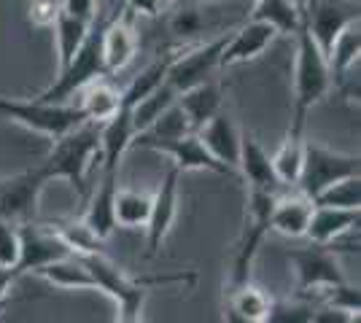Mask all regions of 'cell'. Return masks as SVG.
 <instances>
[{
  "label": "cell",
  "mask_w": 361,
  "mask_h": 323,
  "mask_svg": "<svg viewBox=\"0 0 361 323\" xmlns=\"http://www.w3.org/2000/svg\"><path fill=\"white\" fill-rule=\"evenodd\" d=\"M294 38H297V49H294V54H297L294 57V94H291V122H288L286 135L305 138L307 113L331 89L326 54L321 51V46L313 38V32H310L305 0L300 3V25L294 30Z\"/></svg>",
  "instance_id": "1"
},
{
  "label": "cell",
  "mask_w": 361,
  "mask_h": 323,
  "mask_svg": "<svg viewBox=\"0 0 361 323\" xmlns=\"http://www.w3.org/2000/svg\"><path fill=\"white\" fill-rule=\"evenodd\" d=\"M81 262L87 264L94 289L108 293L116 302V321L121 323H137L143 321V305L151 289L157 286H170V283H180V286H195V272H176V275H157V277H130L124 275V270L116 267L103 253H78Z\"/></svg>",
  "instance_id": "2"
},
{
  "label": "cell",
  "mask_w": 361,
  "mask_h": 323,
  "mask_svg": "<svg viewBox=\"0 0 361 323\" xmlns=\"http://www.w3.org/2000/svg\"><path fill=\"white\" fill-rule=\"evenodd\" d=\"M100 162V124L81 122L71 132L51 140V151L41 159L49 178H60L75 189L78 197L90 194V170Z\"/></svg>",
  "instance_id": "3"
},
{
  "label": "cell",
  "mask_w": 361,
  "mask_h": 323,
  "mask_svg": "<svg viewBox=\"0 0 361 323\" xmlns=\"http://www.w3.org/2000/svg\"><path fill=\"white\" fill-rule=\"evenodd\" d=\"M119 14V8L114 11H94L90 22V32L84 38V44L78 46V51L73 54V60L68 62L60 70V76L54 78L51 87H46L41 94H35L32 100H41V103H68L71 97L81 92L90 81L100 76H111L106 70V62H103V30L106 25Z\"/></svg>",
  "instance_id": "4"
},
{
  "label": "cell",
  "mask_w": 361,
  "mask_h": 323,
  "mask_svg": "<svg viewBox=\"0 0 361 323\" xmlns=\"http://www.w3.org/2000/svg\"><path fill=\"white\" fill-rule=\"evenodd\" d=\"M248 16L243 3H219V0H180L173 8L167 30L170 35L189 46L216 38L221 32L232 30L235 25H240Z\"/></svg>",
  "instance_id": "5"
},
{
  "label": "cell",
  "mask_w": 361,
  "mask_h": 323,
  "mask_svg": "<svg viewBox=\"0 0 361 323\" xmlns=\"http://www.w3.org/2000/svg\"><path fill=\"white\" fill-rule=\"evenodd\" d=\"M0 116L51 140L87 122L84 110L75 103L71 106V103H41V100H16V97H0Z\"/></svg>",
  "instance_id": "6"
},
{
  "label": "cell",
  "mask_w": 361,
  "mask_h": 323,
  "mask_svg": "<svg viewBox=\"0 0 361 323\" xmlns=\"http://www.w3.org/2000/svg\"><path fill=\"white\" fill-rule=\"evenodd\" d=\"M348 175H359V154H343V151L321 146L316 140H305L302 170L297 178V189L302 194L316 200L326 186H331L340 178H348Z\"/></svg>",
  "instance_id": "7"
},
{
  "label": "cell",
  "mask_w": 361,
  "mask_h": 323,
  "mask_svg": "<svg viewBox=\"0 0 361 323\" xmlns=\"http://www.w3.org/2000/svg\"><path fill=\"white\" fill-rule=\"evenodd\" d=\"M226 35H229V30L216 35V38H208V41L189 44L186 49L176 51L170 65H167V84L180 94L186 92L189 87L213 78L216 70H221V49L226 44Z\"/></svg>",
  "instance_id": "8"
},
{
  "label": "cell",
  "mask_w": 361,
  "mask_h": 323,
  "mask_svg": "<svg viewBox=\"0 0 361 323\" xmlns=\"http://www.w3.org/2000/svg\"><path fill=\"white\" fill-rule=\"evenodd\" d=\"M49 181L51 178L41 162L16 172L11 178H3L0 181V218H6L11 224L32 221L35 210H38V200Z\"/></svg>",
  "instance_id": "9"
},
{
  "label": "cell",
  "mask_w": 361,
  "mask_h": 323,
  "mask_svg": "<svg viewBox=\"0 0 361 323\" xmlns=\"http://www.w3.org/2000/svg\"><path fill=\"white\" fill-rule=\"evenodd\" d=\"M288 262L294 270L297 293H302V296H307L310 291H324V289L345 280L340 262L329 246L310 243L305 248H294V251H288Z\"/></svg>",
  "instance_id": "10"
},
{
  "label": "cell",
  "mask_w": 361,
  "mask_h": 323,
  "mask_svg": "<svg viewBox=\"0 0 361 323\" xmlns=\"http://www.w3.org/2000/svg\"><path fill=\"white\" fill-rule=\"evenodd\" d=\"M19 229V262L14 267V275H27L49 262H57L62 256H71L73 251L62 240V234L51 224H35L25 221L16 224Z\"/></svg>",
  "instance_id": "11"
},
{
  "label": "cell",
  "mask_w": 361,
  "mask_h": 323,
  "mask_svg": "<svg viewBox=\"0 0 361 323\" xmlns=\"http://www.w3.org/2000/svg\"><path fill=\"white\" fill-rule=\"evenodd\" d=\"M178 181H180V170L173 167L165 172L159 189L154 191L151 197V213L149 224H146V256L154 259L159 256V248L165 243V237L170 234L173 224H176V215H178Z\"/></svg>",
  "instance_id": "12"
},
{
  "label": "cell",
  "mask_w": 361,
  "mask_h": 323,
  "mask_svg": "<svg viewBox=\"0 0 361 323\" xmlns=\"http://www.w3.org/2000/svg\"><path fill=\"white\" fill-rule=\"evenodd\" d=\"M275 35H278V30L272 27L270 22L245 16L240 22V27L226 35V44L221 49V70L232 68V65L256 60L259 54H264L270 49Z\"/></svg>",
  "instance_id": "13"
},
{
  "label": "cell",
  "mask_w": 361,
  "mask_h": 323,
  "mask_svg": "<svg viewBox=\"0 0 361 323\" xmlns=\"http://www.w3.org/2000/svg\"><path fill=\"white\" fill-rule=\"evenodd\" d=\"M305 8L310 32L324 54L329 51L331 41L340 35V30H345L350 22H359V0H316Z\"/></svg>",
  "instance_id": "14"
},
{
  "label": "cell",
  "mask_w": 361,
  "mask_h": 323,
  "mask_svg": "<svg viewBox=\"0 0 361 323\" xmlns=\"http://www.w3.org/2000/svg\"><path fill=\"white\" fill-rule=\"evenodd\" d=\"M151 151H159V154L170 156L173 165L180 172H186V170H211V172H219V175H235V170L224 165V162H219L202 146V140H200L197 132H186V135L173 140H159V143L151 146Z\"/></svg>",
  "instance_id": "15"
},
{
  "label": "cell",
  "mask_w": 361,
  "mask_h": 323,
  "mask_svg": "<svg viewBox=\"0 0 361 323\" xmlns=\"http://www.w3.org/2000/svg\"><path fill=\"white\" fill-rule=\"evenodd\" d=\"M135 124H133V108L121 103L119 110L100 124V172H119L124 154L133 148Z\"/></svg>",
  "instance_id": "16"
},
{
  "label": "cell",
  "mask_w": 361,
  "mask_h": 323,
  "mask_svg": "<svg viewBox=\"0 0 361 323\" xmlns=\"http://www.w3.org/2000/svg\"><path fill=\"white\" fill-rule=\"evenodd\" d=\"M133 16L135 14H130L121 6V11L108 22L106 30H103V62H106L108 73H119L135 60L137 32L135 25H133Z\"/></svg>",
  "instance_id": "17"
},
{
  "label": "cell",
  "mask_w": 361,
  "mask_h": 323,
  "mask_svg": "<svg viewBox=\"0 0 361 323\" xmlns=\"http://www.w3.org/2000/svg\"><path fill=\"white\" fill-rule=\"evenodd\" d=\"M297 189V186H294ZM283 191V189H281ZM275 194L270 210V232H278L283 237H305L307 224H310V213H313V200L307 194L297 191H286V194Z\"/></svg>",
  "instance_id": "18"
},
{
  "label": "cell",
  "mask_w": 361,
  "mask_h": 323,
  "mask_svg": "<svg viewBox=\"0 0 361 323\" xmlns=\"http://www.w3.org/2000/svg\"><path fill=\"white\" fill-rule=\"evenodd\" d=\"M119 189V172H100V181L92 189V197L87 202V210L81 215L84 227L100 237L108 240L111 232L116 229V218H114V197Z\"/></svg>",
  "instance_id": "19"
},
{
  "label": "cell",
  "mask_w": 361,
  "mask_h": 323,
  "mask_svg": "<svg viewBox=\"0 0 361 323\" xmlns=\"http://www.w3.org/2000/svg\"><path fill=\"white\" fill-rule=\"evenodd\" d=\"M235 170L245 178V189H267V191L283 189L275 170H272L270 154L264 151V146L251 132H240V156H238Z\"/></svg>",
  "instance_id": "20"
},
{
  "label": "cell",
  "mask_w": 361,
  "mask_h": 323,
  "mask_svg": "<svg viewBox=\"0 0 361 323\" xmlns=\"http://www.w3.org/2000/svg\"><path fill=\"white\" fill-rule=\"evenodd\" d=\"M197 135L202 140V146L211 151L219 162H224L229 167H238V156H240V129L235 127L232 116L224 108L219 113H213L208 122L197 129Z\"/></svg>",
  "instance_id": "21"
},
{
  "label": "cell",
  "mask_w": 361,
  "mask_h": 323,
  "mask_svg": "<svg viewBox=\"0 0 361 323\" xmlns=\"http://www.w3.org/2000/svg\"><path fill=\"white\" fill-rule=\"evenodd\" d=\"M226 308L224 318L235 323H267L272 308V296L264 289L254 286L251 280L243 283L238 289L224 291Z\"/></svg>",
  "instance_id": "22"
},
{
  "label": "cell",
  "mask_w": 361,
  "mask_h": 323,
  "mask_svg": "<svg viewBox=\"0 0 361 323\" xmlns=\"http://www.w3.org/2000/svg\"><path fill=\"white\" fill-rule=\"evenodd\" d=\"M359 227V210L350 208H331V205H313L310 224L305 237L318 246H329L337 237H343L348 232Z\"/></svg>",
  "instance_id": "23"
},
{
  "label": "cell",
  "mask_w": 361,
  "mask_h": 323,
  "mask_svg": "<svg viewBox=\"0 0 361 323\" xmlns=\"http://www.w3.org/2000/svg\"><path fill=\"white\" fill-rule=\"evenodd\" d=\"M178 106L186 113V119L192 124V132H197L202 124L211 119L213 113H219L224 108V87L219 81H202L189 87L186 92L178 94Z\"/></svg>",
  "instance_id": "24"
},
{
  "label": "cell",
  "mask_w": 361,
  "mask_h": 323,
  "mask_svg": "<svg viewBox=\"0 0 361 323\" xmlns=\"http://www.w3.org/2000/svg\"><path fill=\"white\" fill-rule=\"evenodd\" d=\"M35 275H41L46 283H51L57 289H68V291H97L90 270H87V264L81 262L78 253H71V256H62L57 262L38 267Z\"/></svg>",
  "instance_id": "25"
},
{
  "label": "cell",
  "mask_w": 361,
  "mask_h": 323,
  "mask_svg": "<svg viewBox=\"0 0 361 323\" xmlns=\"http://www.w3.org/2000/svg\"><path fill=\"white\" fill-rule=\"evenodd\" d=\"M81 92H84V97H81L78 108L84 110L87 122H97V124L108 122L121 106V89H116V87L108 81V76H100V78H94V81H90Z\"/></svg>",
  "instance_id": "26"
},
{
  "label": "cell",
  "mask_w": 361,
  "mask_h": 323,
  "mask_svg": "<svg viewBox=\"0 0 361 323\" xmlns=\"http://www.w3.org/2000/svg\"><path fill=\"white\" fill-rule=\"evenodd\" d=\"M151 213V194L137 189H116L114 218L121 229H146Z\"/></svg>",
  "instance_id": "27"
},
{
  "label": "cell",
  "mask_w": 361,
  "mask_h": 323,
  "mask_svg": "<svg viewBox=\"0 0 361 323\" xmlns=\"http://www.w3.org/2000/svg\"><path fill=\"white\" fill-rule=\"evenodd\" d=\"M90 22L92 19H81L75 14H68L62 8L57 19H54V35H57V54H60V70L73 60V54L78 51V46L84 44L87 32H90Z\"/></svg>",
  "instance_id": "28"
},
{
  "label": "cell",
  "mask_w": 361,
  "mask_h": 323,
  "mask_svg": "<svg viewBox=\"0 0 361 323\" xmlns=\"http://www.w3.org/2000/svg\"><path fill=\"white\" fill-rule=\"evenodd\" d=\"M302 0H256L251 8V19H264L278 30V35H294L300 25Z\"/></svg>",
  "instance_id": "29"
},
{
  "label": "cell",
  "mask_w": 361,
  "mask_h": 323,
  "mask_svg": "<svg viewBox=\"0 0 361 323\" xmlns=\"http://www.w3.org/2000/svg\"><path fill=\"white\" fill-rule=\"evenodd\" d=\"M302 148H305V138L286 135V140L278 146V151L270 156L272 170H275V175H278V181H281L283 189L297 186V178H300L302 170Z\"/></svg>",
  "instance_id": "30"
},
{
  "label": "cell",
  "mask_w": 361,
  "mask_h": 323,
  "mask_svg": "<svg viewBox=\"0 0 361 323\" xmlns=\"http://www.w3.org/2000/svg\"><path fill=\"white\" fill-rule=\"evenodd\" d=\"M178 100V92L167 84V81H162L154 92H149L143 100H137L135 106H130L133 108V124H135V132H140V129H146L165 108H170L173 103Z\"/></svg>",
  "instance_id": "31"
},
{
  "label": "cell",
  "mask_w": 361,
  "mask_h": 323,
  "mask_svg": "<svg viewBox=\"0 0 361 323\" xmlns=\"http://www.w3.org/2000/svg\"><path fill=\"white\" fill-rule=\"evenodd\" d=\"M173 54L176 51H170V54H165V57H159V60H154L140 73V76L133 78V84L121 92V103H127V106H135L137 100H143L149 92H154L162 81H165V73H167V65H170V60H173Z\"/></svg>",
  "instance_id": "32"
},
{
  "label": "cell",
  "mask_w": 361,
  "mask_h": 323,
  "mask_svg": "<svg viewBox=\"0 0 361 323\" xmlns=\"http://www.w3.org/2000/svg\"><path fill=\"white\" fill-rule=\"evenodd\" d=\"M313 205H331V208H350V210H359L361 205V178L359 175H348L340 178L331 186H326L321 194H318Z\"/></svg>",
  "instance_id": "33"
},
{
  "label": "cell",
  "mask_w": 361,
  "mask_h": 323,
  "mask_svg": "<svg viewBox=\"0 0 361 323\" xmlns=\"http://www.w3.org/2000/svg\"><path fill=\"white\" fill-rule=\"evenodd\" d=\"M316 305L297 293V299H272L270 323H313Z\"/></svg>",
  "instance_id": "34"
},
{
  "label": "cell",
  "mask_w": 361,
  "mask_h": 323,
  "mask_svg": "<svg viewBox=\"0 0 361 323\" xmlns=\"http://www.w3.org/2000/svg\"><path fill=\"white\" fill-rule=\"evenodd\" d=\"M324 305L326 308H334V310H343L348 315H353V318H359V310H361V293L356 286H348L345 280L343 283H337V286H329V289H324Z\"/></svg>",
  "instance_id": "35"
},
{
  "label": "cell",
  "mask_w": 361,
  "mask_h": 323,
  "mask_svg": "<svg viewBox=\"0 0 361 323\" xmlns=\"http://www.w3.org/2000/svg\"><path fill=\"white\" fill-rule=\"evenodd\" d=\"M19 262V229L16 224L0 218V267L14 270Z\"/></svg>",
  "instance_id": "36"
},
{
  "label": "cell",
  "mask_w": 361,
  "mask_h": 323,
  "mask_svg": "<svg viewBox=\"0 0 361 323\" xmlns=\"http://www.w3.org/2000/svg\"><path fill=\"white\" fill-rule=\"evenodd\" d=\"M62 11L60 0H30L27 3V19L35 27H51L57 14Z\"/></svg>",
  "instance_id": "37"
},
{
  "label": "cell",
  "mask_w": 361,
  "mask_h": 323,
  "mask_svg": "<svg viewBox=\"0 0 361 323\" xmlns=\"http://www.w3.org/2000/svg\"><path fill=\"white\" fill-rule=\"evenodd\" d=\"M124 8L135 16H159L162 3L159 0H124Z\"/></svg>",
  "instance_id": "38"
},
{
  "label": "cell",
  "mask_w": 361,
  "mask_h": 323,
  "mask_svg": "<svg viewBox=\"0 0 361 323\" xmlns=\"http://www.w3.org/2000/svg\"><path fill=\"white\" fill-rule=\"evenodd\" d=\"M62 8L68 14L81 16V19H92L97 11V0H62Z\"/></svg>",
  "instance_id": "39"
},
{
  "label": "cell",
  "mask_w": 361,
  "mask_h": 323,
  "mask_svg": "<svg viewBox=\"0 0 361 323\" xmlns=\"http://www.w3.org/2000/svg\"><path fill=\"white\" fill-rule=\"evenodd\" d=\"M14 270H6V267H0V296H6V293H11V286H14Z\"/></svg>",
  "instance_id": "40"
},
{
  "label": "cell",
  "mask_w": 361,
  "mask_h": 323,
  "mask_svg": "<svg viewBox=\"0 0 361 323\" xmlns=\"http://www.w3.org/2000/svg\"><path fill=\"white\" fill-rule=\"evenodd\" d=\"M14 302H16V299H14V296H11V293H6V296H0V315H3L6 310L11 308Z\"/></svg>",
  "instance_id": "41"
},
{
  "label": "cell",
  "mask_w": 361,
  "mask_h": 323,
  "mask_svg": "<svg viewBox=\"0 0 361 323\" xmlns=\"http://www.w3.org/2000/svg\"><path fill=\"white\" fill-rule=\"evenodd\" d=\"M159 3H162V8H165V6H173L176 0H159Z\"/></svg>",
  "instance_id": "42"
},
{
  "label": "cell",
  "mask_w": 361,
  "mask_h": 323,
  "mask_svg": "<svg viewBox=\"0 0 361 323\" xmlns=\"http://www.w3.org/2000/svg\"><path fill=\"white\" fill-rule=\"evenodd\" d=\"M313 3H316V0H305V6H313Z\"/></svg>",
  "instance_id": "43"
}]
</instances>
